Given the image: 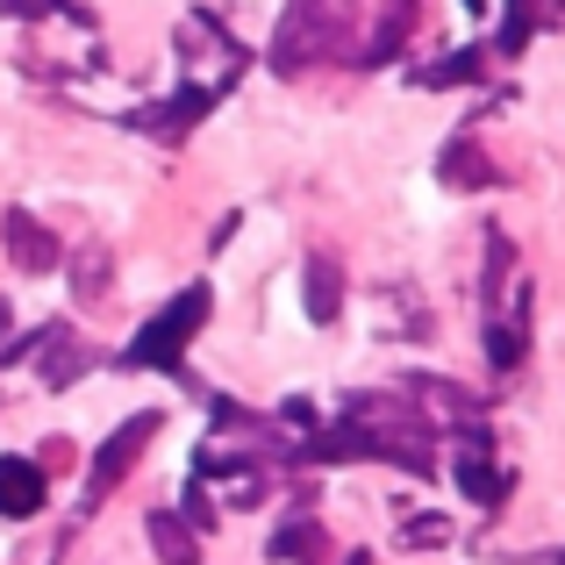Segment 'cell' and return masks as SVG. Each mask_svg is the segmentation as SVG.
<instances>
[{"instance_id": "cell-1", "label": "cell", "mask_w": 565, "mask_h": 565, "mask_svg": "<svg viewBox=\"0 0 565 565\" xmlns=\"http://www.w3.org/2000/svg\"><path fill=\"white\" fill-rule=\"evenodd\" d=\"M351 51V8L344 0H287V22L273 36V65L279 72H308Z\"/></svg>"}, {"instance_id": "cell-2", "label": "cell", "mask_w": 565, "mask_h": 565, "mask_svg": "<svg viewBox=\"0 0 565 565\" xmlns=\"http://www.w3.org/2000/svg\"><path fill=\"white\" fill-rule=\"evenodd\" d=\"M201 322H207V287H186L180 301L166 308V316H151V322H143V330H137V344H129L122 359H129V365H180L186 337L201 330Z\"/></svg>"}, {"instance_id": "cell-3", "label": "cell", "mask_w": 565, "mask_h": 565, "mask_svg": "<svg viewBox=\"0 0 565 565\" xmlns=\"http://www.w3.org/2000/svg\"><path fill=\"white\" fill-rule=\"evenodd\" d=\"M158 437V415H129L122 429H115L108 444L94 451V480H86V501H100V494H115V487L129 480V466L143 458V444Z\"/></svg>"}, {"instance_id": "cell-4", "label": "cell", "mask_w": 565, "mask_h": 565, "mask_svg": "<svg viewBox=\"0 0 565 565\" xmlns=\"http://www.w3.org/2000/svg\"><path fill=\"white\" fill-rule=\"evenodd\" d=\"M0 244H8V258L22 265V273H51V265H65V258H57V236L43 230L29 207H8V215H0Z\"/></svg>"}, {"instance_id": "cell-5", "label": "cell", "mask_w": 565, "mask_h": 565, "mask_svg": "<svg viewBox=\"0 0 565 565\" xmlns=\"http://www.w3.org/2000/svg\"><path fill=\"white\" fill-rule=\"evenodd\" d=\"M301 294H308V322H337V308H344V265L330 250H316L301 273Z\"/></svg>"}, {"instance_id": "cell-6", "label": "cell", "mask_w": 565, "mask_h": 565, "mask_svg": "<svg viewBox=\"0 0 565 565\" xmlns=\"http://www.w3.org/2000/svg\"><path fill=\"white\" fill-rule=\"evenodd\" d=\"M43 509V466H29V458H0V515H36Z\"/></svg>"}, {"instance_id": "cell-7", "label": "cell", "mask_w": 565, "mask_h": 565, "mask_svg": "<svg viewBox=\"0 0 565 565\" xmlns=\"http://www.w3.org/2000/svg\"><path fill=\"white\" fill-rule=\"evenodd\" d=\"M151 552L166 558V565H201V544H193V523H186V515H166V509L151 515Z\"/></svg>"}, {"instance_id": "cell-8", "label": "cell", "mask_w": 565, "mask_h": 565, "mask_svg": "<svg viewBox=\"0 0 565 565\" xmlns=\"http://www.w3.org/2000/svg\"><path fill=\"white\" fill-rule=\"evenodd\" d=\"M207 100H215V94H207V86H193V94H180V100H172V108H151V115H137V129H158V137H186V122H201V115H207Z\"/></svg>"}, {"instance_id": "cell-9", "label": "cell", "mask_w": 565, "mask_h": 565, "mask_svg": "<svg viewBox=\"0 0 565 565\" xmlns=\"http://www.w3.org/2000/svg\"><path fill=\"white\" fill-rule=\"evenodd\" d=\"M86 365H94V351L72 344V330H51V337H43V380H51V386H72Z\"/></svg>"}, {"instance_id": "cell-10", "label": "cell", "mask_w": 565, "mask_h": 565, "mask_svg": "<svg viewBox=\"0 0 565 565\" xmlns=\"http://www.w3.org/2000/svg\"><path fill=\"white\" fill-rule=\"evenodd\" d=\"M444 180H451V186H494L501 172L487 166V151H480V143H472V137H458L451 151H444Z\"/></svg>"}, {"instance_id": "cell-11", "label": "cell", "mask_w": 565, "mask_h": 565, "mask_svg": "<svg viewBox=\"0 0 565 565\" xmlns=\"http://www.w3.org/2000/svg\"><path fill=\"white\" fill-rule=\"evenodd\" d=\"M273 558H287V565H308V558H322V530L308 523V515H294V523H279L273 530V544H265Z\"/></svg>"}, {"instance_id": "cell-12", "label": "cell", "mask_w": 565, "mask_h": 565, "mask_svg": "<svg viewBox=\"0 0 565 565\" xmlns=\"http://www.w3.org/2000/svg\"><path fill=\"white\" fill-rule=\"evenodd\" d=\"M108 279H115L108 244H86L79 258H72V294H79V301H100V294H108Z\"/></svg>"}, {"instance_id": "cell-13", "label": "cell", "mask_w": 565, "mask_h": 565, "mask_svg": "<svg viewBox=\"0 0 565 565\" xmlns=\"http://www.w3.org/2000/svg\"><path fill=\"white\" fill-rule=\"evenodd\" d=\"M458 487H466V494L480 501V509H494V501L509 494V472H494L480 451H472V458H458Z\"/></svg>"}, {"instance_id": "cell-14", "label": "cell", "mask_w": 565, "mask_h": 565, "mask_svg": "<svg viewBox=\"0 0 565 565\" xmlns=\"http://www.w3.org/2000/svg\"><path fill=\"white\" fill-rule=\"evenodd\" d=\"M408 29H415V0H386V14H380V36H373V57L401 51V43H408Z\"/></svg>"}, {"instance_id": "cell-15", "label": "cell", "mask_w": 565, "mask_h": 565, "mask_svg": "<svg viewBox=\"0 0 565 565\" xmlns=\"http://www.w3.org/2000/svg\"><path fill=\"white\" fill-rule=\"evenodd\" d=\"M487 359H494L501 373H509V365L523 359V308H515L509 322H494V330H487Z\"/></svg>"}, {"instance_id": "cell-16", "label": "cell", "mask_w": 565, "mask_h": 565, "mask_svg": "<svg viewBox=\"0 0 565 565\" xmlns=\"http://www.w3.org/2000/svg\"><path fill=\"white\" fill-rule=\"evenodd\" d=\"M472 72H480V57L458 51V57H444V65H429V72H423V86H451V79H472Z\"/></svg>"}, {"instance_id": "cell-17", "label": "cell", "mask_w": 565, "mask_h": 565, "mask_svg": "<svg viewBox=\"0 0 565 565\" xmlns=\"http://www.w3.org/2000/svg\"><path fill=\"white\" fill-rule=\"evenodd\" d=\"M509 265H515V250L501 244V236H487V301L501 294V279H509Z\"/></svg>"}, {"instance_id": "cell-18", "label": "cell", "mask_w": 565, "mask_h": 565, "mask_svg": "<svg viewBox=\"0 0 565 565\" xmlns=\"http://www.w3.org/2000/svg\"><path fill=\"white\" fill-rule=\"evenodd\" d=\"M401 537H408V544H444V537H451V523H444V515H415Z\"/></svg>"}, {"instance_id": "cell-19", "label": "cell", "mask_w": 565, "mask_h": 565, "mask_svg": "<svg viewBox=\"0 0 565 565\" xmlns=\"http://www.w3.org/2000/svg\"><path fill=\"white\" fill-rule=\"evenodd\" d=\"M57 0H0V14H8V22H29V14H51Z\"/></svg>"}, {"instance_id": "cell-20", "label": "cell", "mask_w": 565, "mask_h": 565, "mask_svg": "<svg viewBox=\"0 0 565 565\" xmlns=\"http://www.w3.org/2000/svg\"><path fill=\"white\" fill-rule=\"evenodd\" d=\"M186 515H193V530H215V509H207V494H201V487L186 494Z\"/></svg>"}, {"instance_id": "cell-21", "label": "cell", "mask_w": 565, "mask_h": 565, "mask_svg": "<svg viewBox=\"0 0 565 565\" xmlns=\"http://www.w3.org/2000/svg\"><path fill=\"white\" fill-rule=\"evenodd\" d=\"M466 8H480V0H466Z\"/></svg>"}]
</instances>
